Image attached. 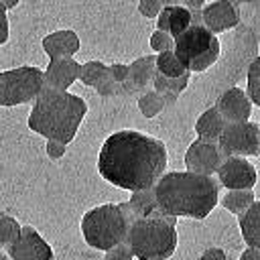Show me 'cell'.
<instances>
[{
	"label": "cell",
	"mask_w": 260,
	"mask_h": 260,
	"mask_svg": "<svg viewBox=\"0 0 260 260\" xmlns=\"http://www.w3.org/2000/svg\"><path fill=\"white\" fill-rule=\"evenodd\" d=\"M165 169V142L136 130H118L110 134L98 154L100 175L126 191L152 189Z\"/></svg>",
	"instance_id": "obj_1"
},
{
	"label": "cell",
	"mask_w": 260,
	"mask_h": 260,
	"mask_svg": "<svg viewBox=\"0 0 260 260\" xmlns=\"http://www.w3.org/2000/svg\"><path fill=\"white\" fill-rule=\"evenodd\" d=\"M219 181L213 175L193 171H171L154 183L158 207L175 217H207L219 201Z\"/></svg>",
	"instance_id": "obj_2"
},
{
	"label": "cell",
	"mask_w": 260,
	"mask_h": 260,
	"mask_svg": "<svg viewBox=\"0 0 260 260\" xmlns=\"http://www.w3.org/2000/svg\"><path fill=\"white\" fill-rule=\"evenodd\" d=\"M85 114L87 104L83 98L69 93L67 89L45 85L35 98L28 114V128L45 138H55L69 144L75 138Z\"/></svg>",
	"instance_id": "obj_3"
},
{
	"label": "cell",
	"mask_w": 260,
	"mask_h": 260,
	"mask_svg": "<svg viewBox=\"0 0 260 260\" xmlns=\"http://www.w3.org/2000/svg\"><path fill=\"white\" fill-rule=\"evenodd\" d=\"M134 219L136 215L128 201L116 205L104 203L81 217V234L87 246L106 252L128 238V230Z\"/></svg>",
	"instance_id": "obj_4"
},
{
	"label": "cell",
	"mask_w": 260,
	"mask_h": 260,
	"mask_svg": "<svg viewBox=\"0 0 260 260\" xmlns=\"http://www.w3.org/2000/svg\"><path fill=\"white\" fill-rule=\"evenodd\" d=\"M177 217L175 215H150L136 217L130 223L126 242L130 244L134 258L160 260L169 258L177 248Z\"/></svg>",
	"instance_id": "obj_5"
},
{
	"label": "cell",
	"mask_w": 260,
	"mask_h": 260,
	"mask_svg": "<svg viewBox=\"0 0 260 260\" xmlns=\"http://www.w3.org/2000/svg\"><path fill=\"white\" fill-rule=\"evenodd\" d=\"M175 53L191 73L207 71L219 57V41L201 22V10L193 12V22L175 37Z\"/></svg>",
	"instance_id": "obj_6"
},
{
	"label": "cell",
	"mask_w": 260,
	"mask_h": 260,
	"mask_svg": "<svg viewBox=\"0 0 260 260\" xmlns=\"http://www.w3.org/2000/svg\"><path fill=\"white\" fill-rule=\"evenodd\" d=\"M45 87V71L35 65H22L0 73V106H18L32 102Z\"/></svg>",
	"instance_id": "obj_7"
},
{
	"label": "cell",
	"mask_w": 260,
	"mask_h": 260,
	"mask_svg": "<svg viewBox=\"0 0 260 260\" xmlns=\"http://www.w3.org/2000/svg\"><path fill=\"white\" fill-rule=\"evenodd\" d=\"M217 144L223 156H256L260 152V126L246 122H225Z\"/></svg>",
	"instance_id": "obj_8"
},
{
	"label": "cell",
	"mask_w": 260,
	"mask_h": 260,
	"mask_svg": "<svg viewBox=\"0 0 260 260\" xmlns=\"http://www.w3.org/2000/svg\"><path fill=\"white\" fill-rule=\"evenodd\" d=\"M223 160V152L215 140H203L197 138L189 144L185 152V167L187 171L201 173V175H213L217 173L219 165Z\"/></svg>",
	"instance_id": "obj_9"
},
{
	"label": "cell",
	"mask_w": 260,
	"mask_h": 260,
	"mask_svg": "<svg viewBox=\"0 0 260 260\" xmlns=\"http://www.w3.org/2000/svg\"><path fill=\"white\" fill-rule=\"evenodd\" d=\"M6 254L14 260H51L53 250L32 225H22L18 238L6 248Z\"/></svg>",
	"instance_id": "obj_10"
},
{
	"label": "cell",
	"mask_w": 260,
	"mask_h": 260,
	"mask_svg": "<svg viewBox=\"0 0 260 260\" xmlns=\"http://www.w3.org/2000/svg\"><path fill=\"white\" fill-rule=\"evenodd\" d=\"M217 181L225 189H252L256 185V169L246 156H223L217 169Z\"/></svg>",
	"instance_id": "obj_11"
},
{
	"label": "cell",
	"mask_w": 260,
	"mask_h": 260,
	"mask_svg": "<svg viewBox=\"0 0 260 260\" xmlns=\"http://www.w3.org/2000/svg\"><path fill=\"white\" fill-rule=\"evenodd\" d=\"M240 6L232 0H215L201 8V22L211 32H223L240 26Z\"/></svg>",
	"instance_id": "obj_12"
},
{
	"label": "cell",
	"mask_w": 260,
	"mask_h": 260,
	"mask_svg": "<svg viewBox=\"0 0 260 260\" xmlns=\"http://www.w3.org/2000/svg\"><path fill=\"white\" fill-rule=\"evenodd\" d=\"M215 108L225 122H246L252 114V100L244 89L234 85L219 93Z\"/></svg>",
	"instance_id": "obj_13"
},
{
	"label": "cell",
	"mask_w": 260,
	"mask_h": 260,
	"mask_svg": "<svg viewBox=\"0 0 260 260\" xmlns=\"http://www.w3.org/2000/svg\"><path fill=\"white\" fill-rule=\"evenodd\" d=\"M79 69L81 65L73 57L49 59V65L45 69V85L57 89H69L79 79Z\"/></svg>",
	"instance_id": "obj_14"
},
{
	"label": "cell",
	"mask_w": 260,
	"mask_h": 260,
	"mask_svg": "<svg viewBox=\"0 0 260 260\" xmlns=\"http://www.w3.org/2000/svg\"><path fill=\"white\" fill-rule=\"evenodd\" d=\"M41 45H43V51L47 53L49 59H57V57H73L79 51L81 43L73 30L63 28V30L49 32Z\"/></svg>",
	"instance_id": "obj_15"
},
{
	"label": "cell",
	"mask_w": 260,
	"mask_h": 260,
	"mask_svg": "<svg viewBox=\"0 0 260 260\" xmlns=\"http://www.w3.org/2000/svg\"><path fill=\"white\" fill-rule=\"evenodd\" d=\"M191 22H193V10H189L187 6H181V4L162 6L156 16V28L167 30L173 37L181 35Z\"/></svg>",
	"instance_id": "obj_16"
},
{
	"label": "cell",
	"mask_w": 260,
	"mask_h": 260,
	"mask_svg": "<svg viewBox=\"0 0 260 260\" xmlns=\"http://www.w3.org/2000/svg\"><path fill=\"white\" fill-rule=\"evenodd\" d=\"M154 71H156V55L138 57L136 61H132L128 65V81L132 83V87L136 89L138 95L142 91H146L148 87H152Z\"/></svg>",
	"instance_id": "obj_17"
},
{
	"label": "cell",
	"mask_w": 260,
	"mask_h": 260,
	"mask_svg": "<svg viewBox=\"0 0 260 260\" xmlns=\"http://www.w3.org/2000/svg\"><path fill=\"white\" fill-rule=\"evenodd\" d=\"M240 234L248 246H260V201H254L238 215Z\"/></svg>",
	"instance_id": "obj_18"
},
{
	"label": "cell",
	"mask_w": 260,
	"mask_h": 260,
	"mask_svg": "<svg viewBox=\"0 0 260 260\" xmlns=\"http://www.w3.org/2000/svg\"><path fill=\"white\" fill-rule=\"evenodd\" d=\"M223 126H225V120L221 118V114H219L217 108L213 106V108H207V110L197 118V122H195V132H197V136L203 138V140H215V142H217V138H219V134H221V130H223Z\"/></svg>",
	"instance_id": "obj_19"
},
{
	"label": "cell",
	"mask_w": 260,
	"mask_h": 260,
	"mask_svg": "<svg viewBox=\"0 0 260 260\" xmlns=\"http://www.w3.org/2000/svg\"><path fill=\"white\" fill-rule=\"evenodd\" d=\"M130 207L136 217H150V215H165V211L156 203L154 189H138L130 195Z\"/></svg>",
	"instance_id": "obj_20"
},
{
	"label": "cell",
	"mask_w": 260,
	"mask_h": 260,
	"mask_svg": "<svg viewBox=\"0 0 260 260\" xmlns=\"http://www.w3.org/2000/svg\"><path fill=\"white\" fill-rule=\"evenodd\" d=\"M252 203H254V193H252V189H228V193H225L223 199H221V205H223L228 211L236 213V215H240V213H242L244 209H248Z\"/></svg>",
	"instance_id": "obj_21"
},
{
	"label": "cell",
	"mask_w": 260,
	"mask_h": 260,
	"mask_svg": "<svg viewBox=\"0 0 260 260\" xmlns=\"http://www.w3.org/2000/svg\"><path fill=\"white\" fill-rule=\"evenodd\" d=\"M106 77H110V65H106L102 61H87L79 69V81L87 87H95Z\"/></svg>",
	"instance_id": "obj_22"
},
{
	"label": "cell",
	"mask_w": 260,
	"mask_h": 260,
	"mask_svg": "<svg viewBox=\"0 0 260 260\" xmlns=\"http://www.w3.org/2000/svg\"><path fill=\"white\" fill-rule=\"evenodd\" d=\"M165 95L152 87H148L146 91H142L138 95V110L142 112L144 118H154L162 108H165Z\"/></svg>",
	"instance_id": "obj_23"
},
{
	"label": "cell",
	"mask_w": 260,
	"mask_h": 260,
	"mask_svg": "<svg viewBox=\"0 0 260 260\" xmlns=\"http://www.w3.org/2000/svg\"><path fill=\"white\" fill-rule=\"evenodd\" d=\"M156 71L165 73L167 77H177V75H183L187 71V67L179 61L175 49H167L156 55Z\"/></svg>",
	"instance_id": "obj_24"
},
{
	"label": "cell",
	"mask_w": 260,
	"mask_h": 260,
	"mask_svg": "<svg viewBox=\"0 0 260 260\" xmlns=\"http://www.w3.org/2000/svg\"><path fill=\"white\" fill-rule=\"evenodd\" d=\"M246 81H248V98L252 100V104L260 106V57H254L248 65L246 71Z\"/></svg>",
	"instance_id": "obj_25"
},
{
	"label": "cell",
	"mask_w": 260,
	"mask_h": 260,
	"mask_svg": "<svg viewBox=\"0 0 260 260\" xmlns=\"http://www.w3.org/2000/svg\"><path fill=\"white\" fill-rule=\"evenodd\" d=\"M20 223L8 215V213H2L0 211V248H8L20 234Z\"/></svg>",
	"instance_id": "obj_26"
},
{
	"label": "cell",
	"mask_w": 260,
	"mask_h": 260,
	"mask_svg": "<svg viewBox=\"0 0 260 260\" xmlns=\"http://www.w3.org/2000/svg\"><path fill=\"white\" fill-rule=\"evenodd\" d=\"M150 49L160 53V51H167V49H175V37L167 30H160L156 28L152 35H150Z\"/></svg>",
	"instance_id": "obj_27"
},
{
	"label": "cell",
	"mask_w": 260,
	"mask_h": 260,
	"mask_svg": "<svg viewBox=\"0 0 260 260\" xmlns=\"http://www.w3.org/2000/svg\"><path fill=\"white\" fill-rule=\"evenodd\" d=\"M95 89L102 98H122V83L114 81L112 77H106L102 83L95 85Z\"/></svg>",
	"instance_id": "obj_28"
},
{
	"label": "cell",
	"mask_w": 260,
	"mask_h": 260,
	"mask_svg": "<svg viewBox=\"0 0 260 260\" xmlns=\"http://www.w3.org/2000/svg\"><path fill=\"white\" fill-rule=\"evenodd\" d=\"M130 258H134V252L126 240L106 250V260H130Z\"/></svg>",
	"instance_id": "obj_29"
},
{
	"label": "cell",
	"mask_w": 260,
	"mask_h": 260,
	"mask_svg": "<svg viewBox=\"0 0 260 260\" xmlns=\"http://www.w3.org/2000/svg\"><path fill=\"white\" fill-rule=\"evenodd\" d=\"M160 8H162V0H138V12L146 18L158 16Z\"/></svg>",
	"instance_id": "obj_30"
},
{
	"label": "cell",
	"mask_w": 260,
	"mask_h": 260,
	"mask_svg": "<svg viewBox=\"0 0 260 260\" xmlns=\"http://www.w3.org/2000/svg\"><path fill=\"white\" fill-rule=\"evenodd\" d=\"M65 150H67V144L65 142H61V140H55V138H47V146H45V152H47V156L49 158H61L63 154H65Z\"/></svg>",
	"instance_id": "obj_31"
},
{
	"label": "cell",
	"mask_w": 260,
	"mask_h": 260,
	"mask_svg": "<svg viewBox=\"0 0 260 260\" xmlns=\"http://www.w3.org/2000/svg\"><path fill=\"white\" fill-rule=\"evenodd\" d=\"M189 73L191 71H185L183 75H177V77H169V91L179 95L185 91V87L189 85Z\"/></svg>",
	"instance_id": "obj_32"
},
{
	"label": "cell",
	"mask_w": 260,
	"mask_h": 260,
	"mask_svg": "<svg viewBox=\"0 0 260 260\" xmlns=\"http://www.w3.org/2000/svg\"><path fill=\"white\" fill-rule=\"evenodd\" d=\"M110 77L114 79V81H126L128 79V65H124V63H112L110 65Z\"/></svg>",
	"instance_id": "obj_33"
},
{
	"label": "cell",
	"mask_w": 260,
	"mask_h": 260,
	"mask_svg": "<svg viewBox=\"0 0 260 260\" xmlns=\"http://www.w3.org/2000/svg\"><path fill=\"white\" fill-rule=\"evenodd\" d=\"M6 6L0 2V45L8 41V16H6Z\"/></svg>",
	"instance_id": "obj_34"
},
{
	"label": "cell",
	"mask_w": 260,
	"mask_h": 260,
	"mask_svg": "<svg viewBox=\"0 0 260 260\" xmlns=\"http://www.w3.org/2000/svg\"><path fill=\"white\" fill-rule=\"evenodd\" d=\"M152 89L160 91V93H167L169 91V77L160 71H154V77H152Z\"/></svg>",
	"instance_id": "obj_35"
},
{
	"label": "cell",
	"mask_w": 260,
	"mask_h": 260,
	"mask_svg": "<svg viewBox=\"0 0 260 260\" xmlns=\"http://www.w3.org/2000/svg\"><path fill=\"white\" fill-rule=\"evenodd\" d=\"M223 258H225V252L221 248H207L201 254V260H223Z\"/></svg>",
	"instance_id": "obj_36"
},
{
	"label": "cell",
	"mask_w": 260,
	"mask_h": 260,
	"mask_svg": "<svg viewBox=\"0 0 260 260\" xmlns=\"http://www.w3.org/2000/svg\"><path fill=\"white\" fill-rule=\"evenodd\" d=\"M242 260H260V246H248L242 252Z\"/></svg>",
	"instance_id": "obj_37"
},
{
	"label": "cell",
	"mask_w": 260,
	"mask_h": 260,
	"mask_svg": "<svg viewBox=\"0 0 260 260\" xmlns=\"http://www.w3.org/2000/svg\"><path fill=\"white\" fill-rule=\"evenodd\" d=\"M181 2H183V6H187L193 12H199L205 6V0H181Z\"/></svg>",
	"instance_id": "obj_38"
},
{
	"label": "cell",
	"mask_w": 260,
	"mask_h": 260,
	"mask_svg": "<svg viewBox=\"0 0 260 260\" xmlns=\"http://www.w3.org/2000/svg\"><path fill=\"white\" fill-rule=\"evenodd\" d=\"M0 2H2V4L6 6V8H14V6H16V4L20 2V0H0Z\"/></svg>",
	"instance_id": "obj_39"
},
{
	"label": "cell",
	"mask_w": 260,
	"mask_h": 260,
	"mask_svg": "<svg viewBox=\"0 0 260 260\" xmlns=\"http://www.w3.org/2000/svg\"><path fill=\"white\" fill-rule=\"evenodd\" d=\"M175 4H181V0H162V6H175Z\"/></svg>",
	"instance_id": "obj_40"
},
{
	"label": "cell",
	"mask_w": 260,
	"mask_h": 260,
	"mask_svg": "<svg viewBox=\"0 0 260 260\" xmlns=\"http://www.w3.org/2000/svg\"><path fill=\"white\" fill-rule=\"evenodd\" d=\"M232 2H236V4L240 6V4H250V2H254V0H232Z\"/></svg>",
	"instance_id": "obj_41"
},
{
	"label": "cell",
	"mask_w": 260,
	"mask_h": 260,
	"mask_svg": "<svg viewBox=\"0 0 260 260\" xmlns=\"http://www.w3.org/2000/svg\"><path fill=\"white\" fill-rule=\"evenodd\" d=\"M2 258H4V254H2V250H0V260H2Z\"/></svg>",
	"instance_id": "obj_42"
},
{
	"label": "cell",
	"mask_w": 260,
	"mask_h": 260,
	"mask_svg": "<svg viewBox=\"0 0 260 260\" xmlns=\"http://www.w3.org/2000/svg\"><path fill=\"white\" fill-rule=\"evenodd\" d=\"M0 73H2V71H0Z\"/></svg>",
	"instance_id": "obj_43"
}]
</instances>
